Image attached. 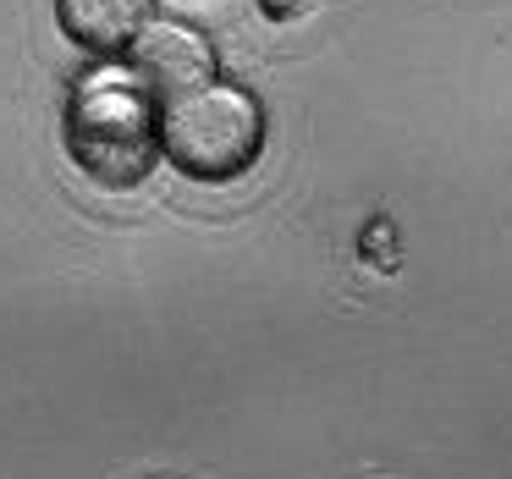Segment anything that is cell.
<instances>
[{
	"instance_id": "6da1fadb",
	"label": "cell",
	"mask_w": 512,
	"mask_h": 479,
	"mask_svg": "<svg viewBox=\"0 0 512 479\" xmlns=\"http://www.w3.org/2000/svg\"><path fill=\"white\" fill-rule=\"evenodd\" d=\"M155 116H149V94L138 78L105 67L78 78L67 100V149L89 177L105 188H133L155 166Z\"/></svg>"
},
{
	"instance_id": "7a4b0ae2",
	"label": "cell",
	"mask_w": 512,
	"mask_h": 479,
	"mask_svg": "<svg viewBox=\"0 0 512 479\" xmlns=\"http://www.w3.org/2000/svg\"><path fill=\"white\" fill-rule=\"evenodd\" d=\"M160 144L188 177L232 182L265 149V111L237 83H204V89L171 100L166 122H160Z\"/></svg>"
},
{
	"instance_id": "3957f363",
	"label": "cell",
	"mask_w": 512,
	"mask_h": 479,
	"mask_svg": "<svg viewBox=\"0 0 512 479\" xmlns=\"http://www.w3.org/2000/svg\"><path fill=\"white\" fill-rule=\"evenodd\" d=\"M133 61H138V78L155 94H171V100L204 89L215 72V56L204 45V34H193L182 23H144L133 34Z\"/></svg>"
},
{
	"instance_id": "277c9868",
	"label": "cell",
	"mask_w": 512,
	"mask_h": 479,
	"mask_svg": "<svg viewBox=\"0 0 512 479\" xmlns=\"http://www.w3.org/2000/svg\"><path fill=\"white\" fill-rule=\"evenodd\" d=\"M149 6L155 0H56V17L72 45L111 56V50L133 45V34L149 23Z\"/></svg>"
}]
</instances>
